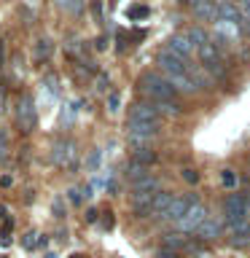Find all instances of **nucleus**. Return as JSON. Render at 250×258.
<instances>
[{
  "mask_svg": "<svg viewBox=\"0 0 250 258\" xmlns=\"http://www.w3.org/2000/svg\"><path fill=\"white\" fill-rule=\"evenodd\" d=\"M137 86H140V92L148 97L151 102H175V89L169 86V81L164 76H159V73H143L140 81H137Z\"/></svg>",
  "mask_w": 250,
  "mask_h": 258,
  "instance_id": "f257e3e1",
  "label": "nucleus"
},
{
  "mask_svg": "<svg viewBox=\"0 0 250 258\" xmlns=\"http://www.w3.org/2000/svg\"><path fill=\"white\" fill-rule=\"evenodd\" d=\"M245 207H247V197H242V194H229V197H226V202H223V213H226L223 223H226V229L245 218Z\"/></svg>",
  "mask_w": 250,
  "mask_h": 258,
  "instance_id": "f03ea898",
  "label": "nucleus"
},
{
  "mask_svg": "<svg viewBox=\"0 0 250 258\" xmlns=\"http://www.w3.org/2000/svg\"><path fill=\"white\" fill-rule=\"evenodd\" d=\"M205 218H207V207L202 205V202H194V205L189 207V213H185L180 221L175 223V229L183 231V234H185V231H197L199 226L205 223Z\"/></svg>",
  "mask_w": 250,
  "mask_h": 258,
  "instance_id": "7ed1b4c3",
  "label": "nucleus"
},
{
  "mask_svg": "<svg viewBox=\"0 0 250 258\" xmlns=\"http://www.w3.org/2000/svg\"><path fill=\"white\" fill-rule=\"evenodd\" d=\"M16 118H19L22 132H32V129H35V124H38V110H35V102H32L30 94H22L19 108H16Z\"/></svg>",
  "mask_w": 250,
  "mask_h": 258,
  "instance_id": "20e7f679",
  "label": "nucleus"
},
{
  "mask_svg": "<svg viewBox=\"0 0 250 258\" xmlns=\"http://www.w3.org/2000/svg\"><path fill=\"white\" fill-rule=\"evenodd\" d=\"M51 159H54L56 167H76V164H78L76 143H73V140H59V143H54Z\"/></svg>",
  "mask_w": 250,
  "mask_h": 258,
  "instance_id": "39448f33",
  "label": "nucleus"
},
{
  "mask_svg": "<svg viewBox=\"0 0 250 258\" xmlns=\"http://www.w3.org/2000/svg\"><path fill=\"white\" fill-rule=\"evenodd\" d=\"M167 51H172V54H177L180 59H185V62H191V56L197 54V46L191 43V38L185 35V32H175L172 38L167 40Z\"/></svg>",
  "mask_w": 250,
  "mask_h": 258,
  "instance_id": "423d86ee",
  "label": "nucleus"
},
{
  "mask_svg": "<svg viewBox=\"0 0 250 258\" xmlns=\"http://www.w3.org/2000/svg\"><path fill=\"white\" fill-rule=\"evenodd\" d=\"M185 6L191 8V14L199 22H218V3L215 0H185Z\"/></svg>",
  "mask_w": 250,
  "mask_h": 258,
  "instance_id": "0eeeda50",
  "label": "nucleus"
},
{
  "mask_svg": "<svg viewBox=\"0 0 250 258\" xmlns=\"http://www.w3.org/2000/svg\"><path fill=\"white\" fill-rule=\"evenodd\" d=\"M167 81H169V86L175 89V92H183V94H197L199 89L197 84H194V78L189 76V70H180V73H161Z\"/></svg>",
  "mask_w": 250,
  "mask_h": 258,
  "instance_id": "6e6552de",
  "label": "nucleus"
},
{
  "mask_svg": "<svg viewBox=\"0 0 250 258\" xmlns=\"http://www.w3.org/2000/svg\"><path fill=\"white\" fill-rule=\"evenodd\" d=\"M129 121H145V124H159V110L153 102H135L129 108Z\"/></svg>",
  "mask_w": 250,
  "mask_h": 258,
  "instance_id": "1a4fd4ad",
  "label": "nucleus"
},
{
  "mask_svg": "<svg viewBox=\"0 0 250 258\" xmlns=\"http://www.w3.org/2000/svg\"><path fill=\"white\" fill-rule=\"evenodd\" d=\"M156 62H159V70H161V73H180V70H189V62L180 59V56L172 54V51H167V48H161V51H159Z\"/></svg>",
  "mask_w": 250,
  "mask_h": 258,
  "instance_id": "9d476101",
  "label": "nucleus"
},
{
  "mask_svg": "<svg viewBox=\"0 0 250 258\" xmlns=\"http://www.w3.org/2000/svg\"><path fill=\"white\" fill-rule=\"evenodd\" d=\"M194 202H197V197H175V199H172V205L167 207V213L161 215V218H164V221L177 223L185 213H189V207L194 205Z\"/></svg>",
  "mask_w": 250,
  "mask_h": 258,
  "instance_id": "9b49d317",
  "label": "nucleus"
},
{
  "mask_svg": "<svg viewBox=\"0 0 250 258\" xmlns=\"http://www.w3.org/2000/svg\"><path fill=\"white\" fill-rule=\"evenodd\" d=\"M197 234H199L202 242H205V239H218L223 234V221H221V218H215V215H207L205 223L197 229Z\"/></svg>",
  "mask_w": 250,
  "mask_h": 258,
  "instance_id": "f8f14e48",
  "label": "nucleus"
},
{
  "mask_svg": "<svg viewBox=\"0 0 250 258\" xmlns=\"http://www.w3.org/2000/svg\"><path fill=\"white\" fill-rule=\"evenodd\" d=\"M189 76L194 78L197 89H210V86L215 84V78L210 76V70H207V68H202V64H194V62H189Z\"/></svg>",
  "mask_w": 250,
  "mask_h": 258,
  "instance_id": "ddd939ff",
  "label": "nucleus"
},
{
  "mask_svg": "<svg viewBox=\"0 0 250 258\" xmlns=\"http://www.w3.org/2000/svg\"><path fill=\"white\" fill-rule=\"evenodd\" d=\"M172 194H167V191H159L156 197H153V202H151V207H148V215H156V218H161L167 213V207L172 205Z\"/></svg>",
  "mask_w": 250,
  "mask_h": 258,
  "instance_id": "4468645a",
  "label": "nucleus"
},
{
  "mask_svg": "<svg viewBox=\"0 0 250 258\" xmlns=\"http://www.w3.org/2000/svg\"><path fill=\"white\" fill-rule=\"evenodd\" d=\"M185 245H189V237H185L183 231H169V234H164V239H161V247L175 250V253L185 250Z\"/></svg>",
  "mask_w": 250,
  "mask_h": 258,
  "instance_id": "2eb2a0df",
  "label": "nucleus"
},
{
  "mask_svg": "<svg viewBox=\"0 0 250 258\" xmlns=\"http://www.w3.org/2000/svg\"><path fill=\"white\" fill-rule=\"evenodd\" d=\"M132 191H137V194H159L161 191V183H159V177L148 175V177H143V180L132 183Z\"/></svg>",
  "mask_w": 250,
  "mask_h": 258,
  "instance_id": "dca6fc26",
  "label": "nucleus"
},
{
  "mask_svg": "<svg viewBox=\"0 0 250 258\" xmlns=\"http://www.w3.org/2000/svg\"><path fill=\"white\" fill-rule=\"evenodd\" d=\"M132 161L135 164H143V167H151V164L159 161V156H156V151H151V148H135L132 151Z\"/></svg>",
  "mask_w": 250,
  "mask_h": 258,
  "instance_id": "f3484780",
  "label": "nucleus"
},
{
  "mask_svg": "<svg viewBox=\"0 0 250 258\" xmlns=\"http://www.w3.org/2000/svg\"><path fill=\"white\" fill-rule=\"evenodd\" d=\"M143 177H148V167H143V164H135V161H129V167H127V180H143Z\"/></svg>",
  "mask_w": 250,
  "mask_h": 258,
  "instance_id": "a211bd4d",
  "label": "nucleus"
},
{
  "mask_svg": "<svg viewBox=\"0 0 250 258\" xmlns=\"http://www.w3.org/2000/svg\"><path fill=\"white\" fill-rule=\"evenodd\" d=\"M185 35L191 38V43L197 46V48H199L202 43H207V40H210V35L205 32V27H191V30H185Z\"/></svg>",
  "mask_w": 250,
  "mask_h": 258,
  "instance_id": "6ab92c4d",
  "label": "nucleus"
},
{
  "mask_svg": "<svg viewBox=\"0 0 250 258\" xmlns=\"http://www.w3.org/2000/svg\"><path fill=\"white\" fill-rule=\"evenodd\" d=\"M231 237H250V221L247 218H242V221H237L234 226H229Z\"/></svg>",
  "mask_w": 250,
  "mask_h": 258,
  "instance_id": "aec40b11",
  "label": "nucleus"
},
{
  "mask_svg": "<svg viewBox=\"0 0 250 258\" xmlns=\"http://www.w3.org/2000/svg\"><path fill=\"white\" fill-rule=\"evenodd\" d=\"M156 105V110H159V116L164 113V116H180V108H177V102H153Z\"/></svg>",
  "mask_w": 250,
  "mask_h": 258,
  "instance_id": "412c9836",
  "label": "nucleus"
},
{
  "mask_svg": "<svg viewBox=\"0 0 250 258\" xmlns=\"http://www.w3.org/2000/svg\"><path fill=\"white\" fill-rule=\"evenodd\" d=\"M35 56H38V59H48V56H51V40L40 38L38 46H35Z\"/></svg>",
  "mask_w": 250,
  "mask_h": 258,
  "instance_id": "4be33fe9",
  "label": "nucleus"
},
{
  "mask_svg": "<svg viewBox=\"0 0 250 258\" xmlns=\"http://www.w3.org/2000/svg\"><path fill=\"white\" fill-rule=\"evenodd\" d=\"M221 183L226 185V188H234V185H237V175H234V169H223V172H221Z\"/></svg>",
  "mask_w": 250,
  "mask_h": 258,
  "instance_id": "5701e85b",
  "label": "nucleus"
},
{
  "mask_svg": "<svg viewBox=\"0 0 250 258\" xmlns=\"http://www.w3.org/2000/svg\"><path fill=\"white\" fill-rule=\"evenodd\" d=\"M118 108H121V94L110 92L108 94V113H118Z\"/></svg>",
  "mask_w": 250,
  "mask_h": 258,
  "instance_id": "b1692460",
  "label": "nucleus"
},
{
  "mask_svg": "<svg viewBox=\"0 0 250 258\" xmlns=\"http://www.w3.org/2000/svg\"><path fill=\"white\" fill-rule=\"evenodd\" d=\"M151 11L145 6H132L129 8V19H145V16H148Z\"/></svg>",
  "mask_w": 250,
  "mask_h": 258,
  "instance_id": "393cba45",
  "label": "nucleus"
},
{
  "mask_svg": "<svg viewBox=\"0 0 250 258\" xmlns=\"http://www.w3.org/2000/svg\"><path fill=\"white\" fill-rule=\"evenodd\" d=\"M180 175H183V180H185V183H191V185H197V183H199V172H197V169H191V167H189V169H183Z\"/></svg>",
  "mask_w": 250,
  "mask_h": 258,
  "instance_id": "a878e982",
  "label": "nucleus"
},
{
  "mask_svg": "<svg viewBox=\"0 0 250 258\" xmlns=\"http://www.w3.org/2000/svg\"><path fill=\"white\" fill-rule=\"evenodd\" d=\"M35 237H40L38 231H27V234L22 237V245H24V247H35V245H38V239H35Z\"/></svg>",
  "mask_w": 250,
  "mask_h": 258,
  "instance_id": "bb28decb",
  "label": "nucleus"
},
{
  "mask_svg": "<svg viewBox=\"0 0 250 258\" xmlns=\"http://www.w3.org/2000/svg\"><path fill=\"white\" fill-rule=\"evenodd\" d=\"M51 210H54V215H56V218H62V215H65V202H62V197H56V199H54Z\"/></svg>",
  "mask_w": 250,
  "mask_h": 258,
  "instance_id": "cd10ccee",
  "label": "nucleus"
},
{
  "mask_svg": "<svg viewBox=\"0 0 250 258\" xmlns=\"http://www.w3.org/2000/svg\"><path fill=\"white\" fill-rule=\"evenodd\" d=\"M231 247H247L250 245V237H231Z\"/></svg>",
  "mask_w": 250,
  "mask_h": 258,
  "instance_id": "c85d7f7f",
  "label": "nucleus"
},
{
  "mask_svg": "<svg viewBox=\"0 0 250 258\" xmlns=\"http://www.w3.org/2000/svg\"><path fill=\"white\" fill-rule=\"evenodd\" d=\"M68 199L73 202V205H81V191H76V188H70V191H68Z\"/></svg>",
  "mask_w": 250,
  "mask_h": 258,
  "instance_id": "c756f323",
  "label": "nucleus"
},
{
  "mask_svg": "<svg viewBox=\"0 0 250 258\" xmlns=\"http://www.w3.org/2000/svg\"><path fill=\"white\" fill-rule=\"evenodd\" d=\"M177 255H180V253H175V250H167V247H161L156 258H177Z\"/></svg>",
  "mask_w": 250,
  "mask_h": 258,
  "instance_id": "7c9ffc66",
  "label": "nucleus"
},
{
  "mask_svg": "<svg viewBox=\"0 0 250 258\" xmlns=\"http://www.w3.org/2000/svg\"><path fill=\"white\" fill-rule=\"evenodd\" d=\"M102 229H113V213L108 210V213H105V218H102Z\"/></svg>",
  "mask_w": 250,
  "mask_h": 258,
  "instance_id": "2f4dec72",
  "label": "nucleus"
},
{
  "mask_svg": "<svg viewBox=\"0 0 250 258\" xmlns=\"http://www.w3.org/2000/svg\"><path fill=\"white\" fill-rule=\"evenodd\" d=\"M100 164V151H94L92 156H89V167H97Z\"/></svg>",
  "mask_w": 250,
  "mask_h": 258,
  "instance_id": "473e14b6",
  "label": "nucleus"
},
{
  "mask_svg": "<svg viewBox=\"0 0 250 258\" xmlns=\"http://www.w3.org/2000/svg\"><path fill=\"white\" fill-rule=\"evenodd\" d=\"M97 218H100V215H97V210H89V213H86V221H89V223H94Z\"/></svg>",
  "mask_w": 250,
  "mask_h": 258,
  "instance_id": "72a5a7b5",
  "label": "nucleus"
},
{
  "mask_svg": "<svg viewBox=\"0 0 250 258\" xmlns=\"http://www.w3.org/2000/svg\"><path fill=\"white\" fill-rule=\"evenodd\" d=\"M97 84H100L97 89H100V92H105V89H108V78H105V76H100V81H97Z\"/></svg>",
  "mask_w": 250,
  "mask_h": 258,
  "instance_id": "f704fd0d",
  "label": "nucleus"
},
{
  "mask_svg": "<svg viewBox=\"0 0 250 258\" xmlns=\"http://www.w3.org/2000/svg\"><path fill=\"white\" fill-rule=\"evenodd\" d=\"M56 3H59L62 8H70V3H73V0H56Z\"/></svg>",
  "mask_w": 250,
  "mask_h": 258,
  "instance_id": "c9c22d12",
  "label": "nucleus"
},
{
  "mask_svg": "<svg viewBox=\"0 0 250 258\" xmlns=\"http://www.w3.org/2000/svg\"><path fill=\"white\" fill-rule=\"evenodd\" d=\"M0 218H6V207H0Z\"/></svg>",
  "mask_w": 250,
  "mask_h": 258,
  "instance_id": "e433bc0d",
  "label": "nucleus"
},
{
  "mask_svg": "<svg viewBox=\"0 0 250 258\" xmlns=\"http://www.w3.org/2000/svg\"><path fill=\"white\" fill-rule=\"evenodd\" d=\"M70 258H84V255H81V253H76V255H70Z\"/></svg>",
  "mask_w": 250,
  "mask_h": 258,
  "instance_id": "4c0bfd02",
  "label": "nucleus"
},
{
  "mask_svg": "<svg viewBox=\"0 0 250 258\" xmlns=\"http://www.w3.org/2000/svg\"><path fill=\"white\" fill-rule=\"evenodd\" d=\"M46 258H56V255H54V253H48V255H46Z\"/></svg>",
  "mask_w": 250,
  "mask_h": 258,
  "instance_id": "58836bf2",
  "label": "nucleus"
},
{
  "mask_svg": "<svg viewBox=\"0 0 250 258\" xmlns=\"http://www.w3.org/2000/svg\"><path fill=\"white\" fill-rule=\"evenodd\" d=\"M247 202H250V191H247Z\"/></svg>",
  "mask_w": 250,
  "mask_h": 258,
  "instance_id": "ea45409f",
  "label": "nucleus"
},
{
  "mask_svg": "<svg viewBox=\"0 0 250 258\" xmlns=\"http://www.w3.org/2000/svg\"><path fill=\"white\" fill-rule=\"evenodd\" d=\"M30 3H32V0H30Z\"/></svg>",
  "mask_w": 250,
  "mask_h": 258,
  "instance_id": "a19ab883",
  "label": "nucleus"
}]
</instances>
